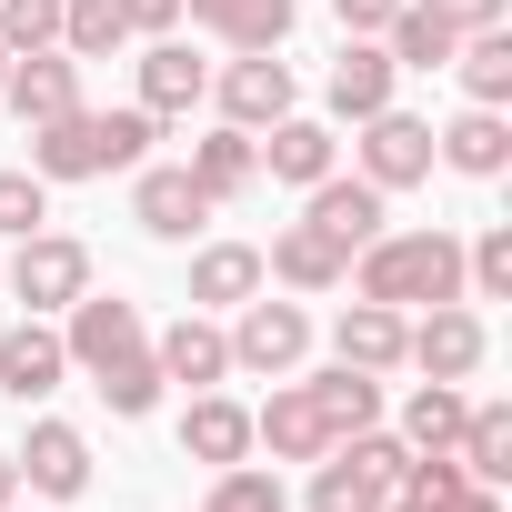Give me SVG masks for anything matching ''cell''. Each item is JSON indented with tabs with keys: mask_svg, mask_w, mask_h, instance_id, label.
Returning a JSON list of instances; mask_svg holds the SVG:
<instances>
[{
	"mask_svg": "<svg viewBox=\"0 0 512 512\" xmlns=\"http://www.w3.org/2000/svg\"><path fill=\"white\" fill-rule=\"evenodd\" d=\"M201 512H282V482H272V472H241V462H231V472H221V492H211Z\"/></svg>",
	"mask_w": 512,
	"mask_h": 512,
	"instance_id": "cell-34",
	"label": "cell"
},
{
	"mask_svg": "<svg viewBox=\"0 0 512 512\" xmlns=\"http://www.w3.org/2000/svg\"><path fill=\"white\" fill-rule=\"evenodd\" d=\"M462 272L482 282V302H502V292H512V231H482V241H472V262H462Z\"/></svg>",
	"mask_w": 512,
	"mask_h": 512,
	"instance_id": "cell-37",
	"label": "cell"
},
{
	"mask_svg": "<svg viewBox=\"0 0 512 512\" xmlns=\"http://www.w3.org/2000/svg\"><path fill=\"white\" fill-rule=\"evenodd\" d=\"M11 482H21V462H11V452H0V502H11Z\"/></svg>",
	"mask_w": 512,
	"mask_h": 512,
	"instance_id": "cell-42",
	"label": "cell"
},
{
	"mask_svg": "<svg viewBox=\"0 0 512 512\" xmlns=\"http://www.w3.org/2000/svg\"><path fill=\"white\" fill-rule=\"evenodd\" d=\"M382 31H392V71H442V61H452V21H432L422 0H402Z\"/></svg>",
	"mask_w": 512,
	"mask_h": 512,
	"instance_id": "cell-22",
	"label": "cell"
},
{
	"mask_svg": "<svg viewBox=\"0 0 512 512\" xmlns=\"http://www.w3.org/2000/svg\"><path fill=\"white\" fill-rule=\"evenodd\" d=\"M302 352H312V322L292 302H251L241 332H231V362H251V372H292Z\"/></svg>",
	"mask_w": 512,
	"mask_h": 512,
	"instance_id": "cell-5",
	"label": "cell"
},
{
	"mask_svg": "<svg viewBox=\"0 0 512 512\" xmlns=\"http://www.w3.org/2000/svg\"><path fill=\"white\" fill-rule=\"evenodd\" d=\"M61 372H71V352H61V342H51L41 322H21L11 342H0V392H11V402H41V392H51Z\"/></svg>",
	"mask_w": 512,
	"mask_h": 512,
	"instance_id": "cell-8",
	"label": "cell"
},
{
	"mask_svg": "<svg viewBox=\"0 0 512 512\" xmlns=\"http://www.w3.org/2000/svg\"><path fill=\"white\" fill-rule=\"evenodd\" d=\"M141 231H161V241H191L201 221H211V191L191 181V171H141Z\"/></svg>",
	"mask_w": 512,
	"mask_h": 512,
	"instance_id": "cell-7",
	"label": "cell"
},
{
	"mask_svg": "<svg viewBox=\"0 0 512 512\" xmlns=\"http://www.w3.org/2000/svg\"><path fill=\"white\" fill-rule=\"evenodd\" d=\"M332 11H342V31H382V21L402 11V0H332Z\"/></svg>",
	"mask_w": 512,
	"mask_h": 512,
	"instance_id": "cell-40",
	"label": "cell"
},
{
	"mask_svg": "<svg viewBox=\"0 0 512 512\" xmlns=\"http://www.w3.org/2000/svg\"><path fill=\"white\" fill-rule=\"evenodd\" d=\"M452 292H462V241H442V231L372 241V262H362V302H452Z\"/></svg>",
	"mask_w": 512,
	"mask_h": 512,
	"instance_id": "cell-3",
	"label": "cell"
},
{
	"mask_svg": "<svg viewBox=\"0 0 512 512\" xmlns=\"http://www.w3.org/2000/svg\"><path fill=\"white\" fill-rule=\"evenodd\" d=\"M181 452H201V462H241L251 452V412H231V402H191V422H181Z\"/></svg>",
	"mask_w": 512,
	"mask_h": 512,
	"instance_id": "cell-23",
	"label": "cell"
},
{
	"mask_svg": "<svg viewBox=\"0 0 512 512\" xmlns=\"http://www.w3.org/2000/svg\"><path fill=\"white\" fill-rule=\"evenodd\" d=\"M201 101V61L181 51V41H161L151 61H141V111H191Z\"/></svg>",
	"mask_w": 512,
	"mask_h": 512,
	"instance_id": "cell-24",
	"label": "cell"
},
{
	"mask_svg": "<svg viewBox=\"0 0 512 512\" xmlns=\"http://www.w3.org/2000/svg\"><path fill=\"white\" fill-rule=\"evenodd\" d=\"M382 512H392V502H382ZM402 512H432V502H402Z\"/></svg>",
	"mask_w": 512,
	"mask_h": 512,
	"instance_id": "cell-44",
	"label": "cell"
},
{
	"mask_svg": "<svg viewBox=\"0 0 512 512\" xmlns=\"http://www.w3.org/2000/svg\"><path fill=\"white\" fill-rule=\"evenodd\" d=\"M442 512H492V482H462V492H452Z\"/></svg>",
	"mask_w": 512,
	"mask_h": 512,
	"instance_id": "cell-41",
	"label": "cell"
},
{
	"mask_svg": "<svg viewBox=\"0 0 512 512\" xmlns=\"http://www.w3.org/2000/svg\"><path fill=\"white\" fill-rule=\"evenodd\" d=\"M221 101H231V121H241V131H251V121H282V111H292V71H282L272 51H251V61H231Z\"/></svg>",
	"mask_w": 512,
	"mask_h": 512,
	"instance_id": "cell-10",
	"label": "cell"
},
{
	"mask_svg": "<svg viewBox=\"0 0 512 512\" xmlns=\"http://www.w3.org/2000/svg\"><path fill=\"white\" fill-rule=\"evenodd\" d=\"M312 402H322V422H332V442H342V432H372V412H382V382L342 362L332 382H312Z\"/></svg>",
	"mask_w": 512,
	"mask_h": 512,
	"instance_id": "cell-25",
	"label": "cell"
},
{
	"mask_svg": "<svg viewBox=\"0 0 512 512\" xmlns=\"http://www.w3.org/2000/svg\"><path fill=\"white\" fill-rule=\"evenodd\" d=\"M141 151H151V111H61V121H41L31 171L41 181H91V171H121Z\"/></svg>",
	"mask_w": 512,
	"mask_h": 512,
	"instance_id": "cell-2",
	"label": "cell"
},
{
	"mask_svg": "<svg viewBox=\"0 0 512 512\" xmlns=\"http://www.w3.org/2000/svg\"><path fill=\"white\" fill-rule=\"evenodd\" d=\"M11 292H21L31 312H61V302H81V292H91V251H81L71 231H31V241H21V272H11Z\"/></svg>",
	"mask_w": 512,
	"mask_h": 512,
	"instance_id": "cell-4",
	"label": "cell"
},
{
	"mask_svg": "<svg viewBox=\"0 0 512 512\" xmlns=\"http://www.w3.org/2000/svg\"><path fill=\"white\" fill-rule=\"evenodd\" d=\"M0 81H11V41H0Z\"/></svg>",
	"mask_w": 512,
	"mask_h": 512,
	"instance_id": "cell-43",
	"label": "cell"
},
{
	"mask_svg": "<svg viewBox=\"0 0 512 512\" xmlns=\"http://www.w3.org/2000/svg\"><path fill=\"white\" fill-rule=\"evenodd\" d=\"M462 472H472V482H502V472H512V412H502V402L462 412Z\"/></svg>",
	"mask_w": 512,
	"mask_h": 512,
	"instance_id": "cell-26",
	"label": "cell"
},
{
	"mask_svg": "<svg viewBox=\"0 0 512 512\" xmlns=\"http://www.w3.org/2000/svg\"><path fill=\"white\" fill-rule=\"evenodd\" d=\"M392 492L372 482V472H352V462H322V482H312V512H382Z\"/></svg>",
	"mask_w": 512,
	"mask_h": 512,
	"instance_id": "cell-30",
	"label": "cell"
},
{
	"mask_svg": "<svg viewBox=\"0 0 512 512\" xmlns=\"http://www.w3.org/2000/svg\"><path fill=\"white\" fill-rule=\"evenodd\" d=\"M81 372H101V402L111 412H151L161 402V362H151V342H141V312L131 302H101V292H81L71 302V342H61Z\"/></svg>",
	"mask_w": 512,
	"mask_h": 512,
	"instance_id": "cell-1",
	"label": "cell"
},
{
	"mask_svg": "<svg viewBox=\"0 0 512 512\" xmlns=\"http://www.w3.org/2000/svg\"><path fill=\"white\" fill-rule=\"evenodd\" d=\"M362 171H372V191H392V181H422V171H432V121H402V111H372V141H362Z\"/></svg>",
	"mask_w": 512,
	"mask_h": 512,
	"instance_id": "cell-6",
	"label": "cell"
},
{
	"mask_svg": "<svg viewBox=\"0 0 512 512\" xmlns=\"http://www.w3.org/2000/svg\"><path fill=\"white\" fill-rule=\"evenodd\" d=\"M332 111H352V121H372V111H392V51H342L332 61Z\"/></svg>",
	"mask_w": 512,
	"mask_h": 512,
	"instance_id": "cell-15",
	"label": "cell"
},
{
	"mask_svg": "<svg viewBox=\"0 0 512 512\" xmlns=\"http://www.w3.org/2000/svg\"><path fill=\"white\" fill-rule=\"evenodd\" d=\"M412 442H422V452L462 442V392H452V382H422V392H412Z\"/></svg>",
	"mask_w": 512,
	"mask_h": 512,
	"instance_id": "cell-29",
	"label": "cell"
},
{
	"mask_svg": "<svg viewBox=\"0 0 512 512\" xmlns=\"http://www.w3.org/2000/svg\"><path fill=\"white\" fill-rule=\"evenodd\" d=\"M442 161H452V171H472V181H492V171L512 161V131L492 121V101H482V111H462V121L442 131Z\"/></svg>",
	"mask_w": 512,
	"mask_h": 512,
	"instance_id": "cell-19",
	"label": "cell"
},
{
	"mask_svg": "<svg viewBox=\"0 0 512 512\" xmlns=\"http://www.w3.org/2000/svg\"><path fill=\"white\" fill-rule=\"evenodd\" d=\"M61 31V0H0V41H11V51H41Z\"/></svg>",
	"mask_w": 512,
	"mask_h": 512,
	"instance_id": "cell-35",
	"label": "cell"
},
{
	"mask_svg": "<svg viewBox=\"0 0 512 512\" xmlns=\"http://www.w3.org/2000/svg\"><path fill=\"white\" fill-rule=\"evenodd\" d=\"M272 272H282L292 292H332V282H342V241L302 221V231H282V241H272Z\"/></svg>",
	"mask_w": 512,
	"mask_h": 512,
	"instance_id": "cell-17",
	"label": "cell"
},
{
	"mask_svg": "<svg viewBox=\"0 0 512 512\" xmlns=\"http://www.w3.org/2000/svg\"><path fill=\"white\" fill-rule=\"evenodd\" d=\"M191 11H201L221 41H241V51H272V41L292 31V0H191Z\"/></svg>",
	"mask_w": 512,
	"mask_h": 512,
	"instance_id": "cell-18",
	"label": "cell"
},
{
	"mask_svg": "<svg viewBox=\"0 0 512 512\" xmlns=\"http://www.w3.org/2000/svg\"><path fill=\"white\" fill-rule=\"evenodd\" d=\"M151 362H161V382H221V372H231V342H221L211 322H171Z\"/></svg>",
	"mask_w": 512,
	"mask_h": 512,
	"instance_id": "cell-16",
	"label": "cell"
},
{
	"mask_svg": "<svg viewBox=\"0 0 512 512\" xmlns=\"http://www.w3.org/2000/svg\"><path fill=\"white\" fill-rule=\"evenodd\" d=\"M262 161H272V181H332V131H322V121H292V111H282V121H272V151H262Z\"/></svg>",
	"mask_w": 512,
	"mask_h": 512,
	"instance_id": "cell-20",
	"label": "cell"
},
{
	"mask_svg": "<svg viewBox=\"0 0 512 512\" xmlns=\"http://www.w3.org/2000/svg\"><path fill=\"white\" fill-rule=\"evenodd\" d=\"M432 21H452V31H502V0H422Z\"/></svg>",
	"mask_w": 512,
	"mask_h": 512,
	"instance_id": "cell-38",
	"label": "cell"
},
{
	"mask_svg": "<svg viewBox=\"0 0 512 512\" xmlns=\"http://www.w3.org/2000/svg\"><path fill=\"white\" fill-rule=\"evenodd\" d=\"M181 0H121V31H171Z\"/></svg>",
	"mask_w": 512,
	"mask_h": 512,
	"instance_id": "cell-39",
	"label": "cell"
},
{
	"mask_svg": "<svg viewBox=\"0 0 512 512\" xmlns=\"http://www.w3.org/2000/svg\"><path fill=\"white\" fill-rule=\"evenodd\" d=\"M312 231H332L342 251L382 241V191H372V181H322V201H312Z\"/></svg>",
	"mask_w": 512,
	"mask_h": 512,
	"instance_id": "cell-12",
	"label": "cell"
},
{
	"mask_svg": "<svg viewBox=\"0 0 512 512\" xmlns=\"http://www.w3.org/2000/svg\"><path fill=\"white\" fill-rule=\"evenodd\" d=\"M402 342H412V332H402L392 302H352V312H342V362H352V372H392Z\"/></svg>",
	"mask_w": 512,
	"mask_h": 512,
	"instance_id": "cell-13",
	"label": "cell"
},
{
	"mask_svg": "<svg viewBox=\"0 0 512 512\" xmlns=\"http://www.w3.org/2000/svg\"><path fill=\"white\" fill-rule=\"evenodd\" d=\"M0 91H11L21 121H61V111H81V81H71V61H51V51H31Z\"/></svg>",
	"mask_w": 512,
	"mask_h": 512,
	"instance_id": "cell-11",
	"label": "cell"
},
{
	"mask_svg": "<svg viewBox=\"0 0 512 512\" xmlns=\"http://www.w3.org/2000/svg\"><path fill=\"white\" fill-rule=\"evenodd\" d=\"M51 221V191H41V171H0V231H41Z\"/></svg>",
	"mask_w": 512,
	"mask_h": 512,
	"instance_id": "cell-32",
	"label": "cell"
},
{
	"mask_svg": "<svg viewBox=\"0 0 512 512\" xmlns=\"http://www.w3.org/2000/svg\"><path fill=\"white\" fill-rule=\"evenodd\" d=\"M402 352H422V372H432V382H462V372L482 362V322H472V312H442V302H432L422 342H402Z\"/></svg>",
	"mask_w": 512,
	"mask_h": 512,
	"instance_id": "cell-14",
	"label": "cell"
},
{
	"mask_svg": "<svg viewBox=\"0 0 512 512\" xmlns=\"http://www.w3.org/2000/svg\"><path fill=\"white\" fill-rule=\"evenodd\" d=\"M251 282H262V251L221 241V251H201V272H191V302H251Z\"/></svg>",
	"mask_w": 512,
	"mask_h": 512,
	"instance_id": "cell-27",
	"label": "cell"
},
{
	"mask_svg": "<svg viewBox=\"0 0 512 512\" xmlns=\"http://www.w3.org/2000/svg\"><path fill=\"white\" fill-rule=\"evenodd\" d=\"M251 432H262L282 462H322V452H332V422H322V402H312V392H272V412L251 422Z\"/></svg>",
	"mask_w": 512,
	"mask_h": 512,
	"instance_id": "cell-9",
	"label": "cell"
},
{
	"mask_svg": "<svg viewBox=\"0 0 512 512\" xmlns=\"http://www.w3.org/2000/svg\"><path fill=\"white\" fill-rule=\"evenodd\" d=\"M21 462H31V482H41V492H61V502L91 482V452H81V432H71V422H41Z\"/></svg>",
	"mask_w": 512,
	"mask_h": 512,
	"instance_id": "cell-21",
	"label": "cell"
},
{
	"mask_svg": "<svg viewBox=\"0 0 512 512\" xmlns=\"http://www.w3.org/2000/svg\"><path fill=\"white\" fill-rule=\"evenodd\" d=\"M342 462H352V472H372L382 492H402V472H412V452H402V442H382V432H352V452H342Z\"/></svg>",
	"mask_w": 512,
	"mask_h": 512,
	"instance_id": "cell-36",
	"label": "cell"
},
{
	"mask_svg": "<svg viewBox=\"0 0 512 512\" xmlns=\"http://www.w3.org/2000/svg\"><path fill=\"white\" fill-rule=\"evenodd\" d=\"M251 171H262V151H251V131H221V141H201V161H191V181L221 201V191H241Z\"/></svg>",
	"mask_w": 512,
	"mask_h": 512,
	"instance_id": "cell-28",
	"label": "cell"
},
{
	"mask_svg": "<svg viewBox=\"0 0 512 512\" xmlns=\"http://www.w3.org/2000/svg\"><path fill=\"white\" fill-rule=\"evenodd\" d=\"M462 81H472V101H502V91H512V41L482 31V41L462 51Z\"/></svg>",
	"mask_w": 512,
	"mask_h": 512,
	"instance_id": "cell-33",
	"label": "cell"
},
{
	"mask_svg": "<svg viewBox=\"0 0 512 512\" xmlns=\"http://www.w3.org/2000/svg\"><path fill=\"white\" fill-rule=\"evenodd\" d=\"M61 31H71L81 61L91 51H121V0H61Z\"/></svg>",
	"mask_w": 512,
	"mask_h": 512,
	"instance_id": "cell-31",
	"label": "cell"
}]
</instances>
